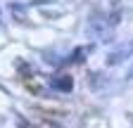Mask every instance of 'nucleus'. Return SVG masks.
<instances>
[{
    "mask_svg": "<svg viewBox=\"0 0 133 128\" xmlns=\"http://www.w3.org/2000/svg\"><path fill=\"white\" fill-rule=\"evenodd\" d=\"M10 7H12V12H14L19 19H24V5H10Z\"/></svg>",
    "mask_w": 133,
    "mask_h": 128,
    "instance_id": "obj_2",
    "label": "nucleus"
},
{
    "mask_svg": "<svg viewBox=\"0 0 133 128\" xmlns=\"http://www.w3.org/2000/svg\"><path fill=\"white\" fill-rule=\"evenodd\" d=\"M131 78H133V67H131V71L126 74V81H131Z\"/></svg>",
    "mask_w": 133,
    "mask_h": 128,
    "instance_id": "obj_3",
    "label": "nucleus"
},
{
    "mask_svg": "<svg viewBox=\"0 0 133 128\" xmlns=\"http://www.w3.org/2000/svg\"><path fill=\"white\" fill-rule=\"evenodd\" d=\"M50 88H55V90H59V93H71L74 81H71V76H57V78L50 81Z\"/></svg>",
    "mask_w": 133,
    "mask_h": 128,
    "instance_id": "obj_1",
    "label": "nucleus"
}]
</instances>
